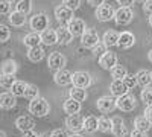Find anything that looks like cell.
Here are the masks:
<instances>
[{
    "mask_svg": "<svg viewBox=\"0 0 152 137\" xmlns=\"http://www.w3.org/2000/svg\"><path fill=\"white\" fill-rule=\"evenodd\" d=\"M96 18L99 21H110L113 20L114 17H116V11H114V8L108 3H104L102 6L96 8Z\"/></svg>",
    "mask_w": 152,
    "mask_h": 137,
    "instance_id": "52a82bcc",
    "label": "cell"
},
{
    "mask_svg": "<svg viewBox=\"0 0 152 137\" xmlns=\"http://www.w3.org/2000/svg\"><path fill=\"white\" fill-rule=\"evenodd\" d=\"M151 75H152V72H151Z\"/></svg>",
    "mask_w": 152,
    "mask_h": 137,
    "instance_id": "680465c9",
    "label": "cell"
},
{
    "mask_svg": "<svg viewBox=\"0 0 152 137\" xmlns=\"http://www.w3.org/2000/svg\"><path fill=\"white\" fill-rule=\"evenodd\" d=\"M135 43V35L129 31H123L120 32V37H119V46L122 49H129L132 47Z\"/></svg>",
    "mask_w": 152,
    "mask_h": 137,
    "instance_id": "e0dca14e",
    "label": "cell"
},
{
    "mask_svg": "<svg viewBox=\"0 0 152 137\" xmlns=\"http://www.w3.org/2000/svg\"><path fill=\"white\" fill-rule=\"evenodd\" d=\"M66 63H67V59H66V56L62 55L61 52H52V53L49 55V58H47L49 69L50 70H55V72L62 70V69H64V66H66Z\"/></svg>",
    "mask_w": 152,
    "mask_h": 137,
    "instance_id": "3957f363",
    "label": "cell"
},
{
    "mask_svg": "<svg viewBox=\"0 0 152 137\" xmlns=\"http://www.w3.org/2000/svg\"><path fill=\"white\" fill-rule=\"evenodd\" d=\"M81 41H82V46H84V47L94 49V47L100 43V38H99V34H97L94 29H87V31L84 32V35L81 37Z\"/></svg>",
    "mask_w": 152,
    "mask_h": 137,
    "instance_id": "8992f818",
    "label": "cell"
},
{
    "mask_svg": "<svg viewBox=\"0 0 152 137\" xmlns=\"http://www.w3.org/2000/svg\"><path fill=\"white\" fill-rule=\"evenodd\" d=\"M11 38V29L6 24H0V43H6Z\"/></svg>",
    "mask_w": 152,
    "mask_h": 137,
    "instance_id": "f35d334b",
    "label": "cell"
},
{
    "mask_svg": "<svg viewBox=\"0 0 152 137\" xmlns=\"http://www.w3.org/2000/svg\"><path fill=\"white\" fill-rule=\"evenodd\" d=\"M67 29L72 32L73 37H82L84 32L87 31V28H85V21L81 20V18H73V20L67 24Z\"/></svg>",
    "mask_w": 152,
    "mask_h": 137,
    "instance_id": "4fadbf2b",
    "label": "cell"
},
{
    "mask_svg": "<svg viewBox=\"0 0 152 137\" xmlns=\"http://www.w3.org/2000/svg\"><path fill=\"white\" fill-rule=\"evenodd\" d=\"M142 101L145 102L146 107H152V87H145V89L142 90Z\"/></svg>",
    "mask_w": 152,
    "mask_h": 137,
    "instance_id": "8d00e7d4",
    "label": "cell"
},
{
    "mask_svg": "<svg viewBox=\"0 0 152 137\" xmlns=\"http://www.w3.org/2000/svg\"><path fill=\"white\" fill-rule=\"evenodd\" d=\"M18 70V64L14 59H6L2 64V75H15Z\"/></svg>",
    "mask_w": 152,
    "mask_h": 137,
    "instance_id": "83f0119b",
    "label": "cell"
},
{
    "mask_svg": "<svg viewBox=\"0 0 152 137\" xmlns=\"http://www.w3.org/2000/svg\"><path fill=\"white\" fill-rule=\"evenodd\" d=\"M120 5V8H131V5L134 3V0H116Z\"/></svg>",
    "mask_w": 152,
    "mask_h": 137,
    "instance_id": "f6af8a7d",
    "label": "cell"
},
{
    "mask_svg": "<svg viewBox=\"0 0 152 137\" xmlns=\"http://www.w3.org/2000/svg\"><path fill=\"white\" fill-rule=\"evenodd\" d=\"M46 52H44V49L41 46H38V47H32L28 51V58L29 61H32V63H40V61L44 58Z\"/></svg>",
    "mask_w": 152,
    "mask_h": 137,
    "instance_id": "484cf974",
    "label": "cell"
},
{
    "mask_svg": "<svg viewBox=\"0 0 152 137\" xmlns=\"http://www.w3.org/2000/svg\"><path fill=\"white\" fill-rule=\"evenodd\" d=\"M41 41L46 46H53L58 43V34L55 29H46L44 32H41Z\"/></svg>",
    "mask_w": 152,
    "mask_h": 137,
    "instance_id": "603a6c76",
    "label": "cell"
},
{
    "mask_svg": "<svg viewBox=\"0 0 152 137\" xmlns=\"http://www.w3.org/2000/svg\"><path fill=\"white\" fill-rule=\"evenodd\" d=\"M134 18V12L131 8H119L116 11V17H114V21L120 26H125V24H129Z\"/></svg>",
    "mask_w": 152,
    "mask_h": 137,
    "instance_id": "30bf717a",
    "label": "cell"
},
{
    "mask_svg": "<svg viewBox=\"0 0 152 137\" xmlns=\"http://www.w3.org/2000/svg\"><path fill=\"white\" fill-rule=\"evenodd\" d=\"M40 137H52V136H50V134H49V133H44V134H41V136H40Z\"/></svg>",
    "mask_w": 152,
    "mask_h": 137,
    "instance_id": "f5cc1de1",
    "label": "cell"
},
{
    "mask_svg": "<svg viewBox=\"0 0 152 137\" xmlns=\"http://www.w3.org/2000/svg\"><path fill=\"white\" fill-rule=\"evenodd\" d=\"M29 111H31V114H34L37 117H44L49 114L50 105L44 97H37L29 102Z\"/></svg>",
    "mask_w": 152,
    "mask_h": 137,
    "instance_id": "6da1fadb",
    "label": "cell"
},
{
    "mask_svg": "<svg viewBox=\"0 0 152 137\" xmlns=\"http://www.w3.org/2000/svg\"><path fill=\"white\" fill-rule=\"evenodd\" d=\"M40 43H43V41H41V34H38V32H29V34L24 35V38H23V44L28 46L29 49L38 47Z\"/></svg>",
    "mask_w": 152,
    "mask_h": 137,
    "instance_id": "d6986e66",
    "label": "cell"
},
{
    "mask_svg": "<svg viewBox=\"0 0 152 137\" xmlns=\"http://www.w3.org/2000/svg\"><path fill=\"white\" fill-rule=\"evenodd\" d=\"M116 137H125L128 134V130L125 127V122L120 117H114L113 119V131H111Z\"/></svg>",
    "mask_w": 152,
    "mask_h": 137,
    "instance_id": "7402d4cb",
    "label": "cell"
},
{
    "mask_svg": "<svg viewBox=\"0 0 152 137\" xmlns=\"http://www.w3.org/2000/svg\"><path fill=\"white\" fill-rule=\"evenodd\" d=\"M24 97H28L29 101H34V99L40 97V92H38L37 85H34V84H29V87H28V92H26V95H24Z\"/></svg>",
    "mask_w": 152,
    "mask_h": 137,
    "instance_id": "74e56055",
    "label": "cell"
},
{
    "mask_svg": "<svg viewBox=\"0 0 152 137\" xmlns=\"http://www.w3.org/2000/svg\"><path fill=\"white\" fill-rule=\"evenodd\" d=\"M28 87H29L28 82H24V81H17L14 85H12L11 93L14 95V96H24V95H26V92H28Z\"/></svg>",
    "mask_w": 152,
    "mask_h": 137,
    "instance_id": "4dcf8cb0",
    "label": "cell"
},
{
    "mask_svg": "<svg viewBox=\"0 0 152 137\" xmlns=\"http://www.w3.org/2000/svg\"><path fill=\"white\" fill-rule=\"evenodd\" d=\"M0 14L2 15L11 14V2L9 0H0Z\"/></svg>",
    "mask_w": 152,
    "mask_h": 137,
    "instance_id": "ab89813d",
    "label": "cell"
},
{
    "mask_svg": "<svg viewBox=\"0 0 152 137\" xmlns=\"http://www.w3.org/2000/svg\"><path fill=\"white\" fill-rule=\"evenodd\" d=\"M134 130H138V131H143V133H148L152 127V123L145 117V116H140V117H135L134 120Z\"/></svg>",
    "mask_w": 152,
    "mask_h": 137,
    "instance_id": "f546056e",
    "label": "cell"
},
{
    "mask_svg": "<svg viewBox=\"0 0 152 137\" xmlns=\"http://www.w3.org/2000/svg\"><path fill=\"white\" fill-rule=\"evenodd\" d=\"M104 47H105V46H100V44H97V46L93 49V52H94L96 55H97V53H102V55H104V53H105V52H104Z\"/></svg>",
    "mask_w": 152,
    "mask_h": 137,
    "instance_id": "681fc988",
    "label": "cell"
},
{
    "mask_svg": "<svg viewBox=\"0 0 152 137\" xmlns=\"http://www.w3.org/2000/svg\"><path fill=\"white\" fill-rule=\"evenodd\" d=\"M99 66L102 67L104 70H113L114 67L117 66V55L114 52L107 51L104 55H100L99 58Z\"/></svg>",
    "mask_w": 152,
    "mask_h": 137,
    "instance_id": "8fae6325",
    "label": "cell"
},
{
    "mask_svg": "<svg viewBox=\"0 0 152 137\" xmlns=\"http://www.w3.org/2000/svg\"><path fill=\"white\" fill-rule=\"evenodd\" d=\"M87 90L85 89H79V87H73V89L70 90V97L75 99V101L78 102H84L87 99Z\"/></svg>",
    "mask_w": 152,
    "mask_h": 137,
    "instance_id": "1f68e13d",
    "label": "cell"
},
{
    "mask_svg": "<svg viewBox=\"0 0 152 137\" xmlns=\"http://www.w3.org/2000/svg\"><path fill=\"white\" fill-rule=\"evenodd\" d=\"M70 137H82V136H81V134H79V133H78V134H72V136H70Z\"/></svg>",
    "mask_w": 152,
    "mask_h": 137,
    "instance_id": "db71d44e",
    "label": "cell"
},
{
    "mask_svg": "<svg viewBox=\"0 0 152 137\" xmlns=\"http://www.w3.org/2000/svg\"><path fill=\"white\" fill-rule=\"evenodd\" d=\"M148 58H149V61L152 63V49H151V51H149V53H148Z\"/></svg>",
    "mask_w": 152,
    "mask_h": 137,
    "instance_id": "816d5d0a",
    "label": "cell"
},
{
    "mask_svg": "<svg viewBox=\"0 0 152 137\" xmlns=\"http://www.w3.org/2000/svg\"><path fill=\"white\" fill-rule=\"evenodd\" d=\"M15 127H17V130H20L21 133H28V131H32V130H34L35 122H34V119L29 117V116H20V117H17V120H15Z\"/></svg>",
    "mask_w": 152,
    "mask_h": 137,
    "instance_id": "9a60e30c",
    "label": "cell"
},
{
    "mask_svg": "<svg viewBox=\"0 0 152 137\" xmlns=\"http://www.w3.org/2000/svg\"><path fill=\"white\" fill-rule=\"evenodd\" d=\"M99 131L100 133H110V131H113V119H108L105 116L99 117Z\"/></svg>",
    "mask_w": 152,
    "mask_h": 137,
    "instance_id": "836d02e7",
    "label": "cell"
},
{
    "mask_svg": "<svg viewBox=\"0 0 152 137\" xmlns=\"http://www.w3.org/2000/svg\"><path fill=\"white\" fill-rule=\"evenodd\" d=\"M119 37L120 34H117L116 31H107L104 34L102 43L105 47H113V46H119Z\"/></svg>",
    "mask_w": 152,
    "mask_h": 137,
    "instance_id": "cb8c5ba5",
    "label": "cell"
},
{
    "mask_svg": "<svg viewBox=\"0 0 152 137\" xmlns=\"http://www.w3.org/2000/svg\"><path fill=\"white\" fill-rule=\"evenodd\" d=\"M149 24H151V28H152V15L149 17Z\"/></svg>",
    "mask_w": 152,
    "mask_h": 137,
    "instance_id": "6f0895ef",
    "label": "cell"
},
{
    "mask_svg": "<svg viewBox=\"0 0 152 137\" xmlns=\"http://www.w3.org/2000/svg\"><path fill=\"white\" fill-rule=\"evenodd\" d=\"M123 82L126 84V87H128L129 90H131V89H134V87L138 84V82H137V76H135V75H129V73L126 75V78L123 79Z\"/></svg>",
    "mask_w": 152,
    "mask_h": 137,
    "instance_id": "60d3db41",
    "label": "cell"
},
{
    "mask_svg": "<svg viewBox=\"0 0 152 137\" xmlns=\"http://www.w3.org/2000/svg\"><path fill=\"white\" fill-rule=\"evenodd\" d=\"M15 82L17 81H15L14 75H2V76H0V85H2L5 90H11L12 85H14Z\"/></svg>",
    "mask_w": 152,
    "mask_h": 137,
    "instance_id": "d6a6232c",
    "label": "cell"
},
{
    "mask_svg": "<svg viewBox=\"0 0 152 137\" xmlns=\"http://www.w3.org/2000/svg\"><path fill=\"white\" fill-rule=\"evenodd\" d=\"M110 90L114 96H123V95H128L129 89L126 87V84L123 82V79H113V82L110 84Z\"/></svg>",
    "mask_w": 152,
    "mask_h": 137,
    "instance_id": "2e32d148",
    "label": "cell"
},
{
    "mask_svg": "<svg viewBox=\"0 0 152 137\" xmlns=\"http://www.w3.org/2000/svg\"><path fill=\"white\" fill-rule=\"evenodd\" d=\"M15 104H17V96H14L12 93H2L0 95V107L3 110L14 108Z\"/></svg>",
    "mask_w": 152,
    "mask_h": 137,
    "instance_id": "ffe728a7",
    "label": "cell"
},
{
    "mask_svg": "<svg viewBox=\"0 0 152 137\" xmlns=\"http://www.w3.org/2000/svg\"><path fill=\"white\" fill-rule=\"evenodd\" d=\"M49 24H50V20L44 12H38V14H35L29 20V26H31L32 32H38V34H41L46 29H49Z\"/></svg>",
    "mask_w": 152,
    "mask_h": 137,
    "instance_id": "7a4b0ae2",
    "label": "cell"
},
{
    "mask_svg": "<svg viewBox=\"0 0 152 137\" xmlns=\"http://www.w3.org/2000/svg\"><path fill=\"white\" fill-rule=\"evenodd\" d=\"M131 137H148V133H143V131L134 130V131L131 133Z\"/></svg>",
    "mask_w": 152,
    "mask_h": 137,
    "instance_id": "c3c4849f",
    "label": "cell"
},
{
    "mask_svg": "<svg viewBox=\"0 0 152 137\" xmlns=\"http://www.w3.org/2000/svg\"><path fill=\"white\" fill-rule=\"evenodd\" d=\"M73 85L79 87V89H87V87L91 85V75L88 72L79 70L73 73Z\"/></svg>",
    "mask_w": 152,
    "mask_h": 137,
    "instance_id": "ba28073f",
    "label": "cell"
},
{
    "mask_svg": "<svg viewBox=\"0 0 152 137\" xmlns=\"http://www.w3.org/2000/svg\"><path fill=\"white\" fill-rule=\"evenodd\" d=\"M50 136H52V137H70V136L67 134V131H66V130H61V128L53 130L52 133H50Z\"/></svg>",
    "mask_w": 152,
    "mask_h": 137,
    "instance_id": "7bdbcfd3",
    "label": "cell"
},
{
    "mask_svg": "<svg viewBox=\"0 0 152 137\" xmlns=\"http://www.w3.org/2000/svg\"><path fill=\"white\" fill-rule=\"evenodd\" d=\"M17 11L21 12V14H24V15L31 14V11H32V0H18Z\"/></svg>",
    "mask_w": 152,
    "mask_h": 137,
    "instance_id": "e575fe53",
    "label": "cell"
},
{
    "mask_svg": "<svg viewBox=\"0 0 152 137\" xmlns=\"http://www.w3.org/2000/svg\"><path fill=\"white\" fill-rule=\"evenodd\" d=\"M62 108H64V111L67 114L73 116V114H78L79 111H81V102L78 101H75V99L69 97L67 101H64V105H62Z\"/></svg>",
    "mask_w": 152,
    "mask_h": 137,
    "instance_id": "d4e9b609",
    "label": "cell"
},
{
    "mask_svg": "<svg viewBox=\"0 0 152 137\" xmlns=\"http://www.w3.org/2000/svg\"><path fill=\"white\" fill-rule=\"evenodd\" d=\"M0 137H6V133H5V131H2V133H0Z\"/></svg>",
    "mask_w": 152,
    "mask_h": 137,
    "instance_id": "9f6ffc18",
    "label": "cell"
},
{
    "mask_svg": "<svg viewBox=\"0 0 152 137\" xmlns=\"http://www.w3.org/2000/svg\"><path fill=\"white\" fill-rule=\"evenodd\" d=\"M23 137H40V136H38L37 134V131H28V133H23Z\"/></svg>",
    "mask_w": 152,
    "mask_h": 137,
    "instance_id": "f907efd6",
    "label": "cell"
},
{
    "mask_svg": "<svg viewBox=\"0 0 152 137\" xmlns=\"http://www.w3.org/2000/svg\"><path fill=\"white\" fill-rule=\"evenodd\" d=\"M84 130L88 131V133L99 131V119L94 117V116H88V117H85V120H84Z\"/></svg>",
    "mask_w": 152,
    "mask_h": 137,
    "instance_id": "f1b7e54d",
    "label": "cell"
},
{
    "mask_svg": "<svg viewBox=\"0 0 152 137\" xmlns=\"http://www.w3.org/2000/svg\"><path fill=\"white\" fill-rule=\"evenodd\" d=\"M96 107H97V110L100 111V113L107 114V113H111V111H114L117 108V101L113 99L111 96H102L100 99H97Z\"/></svg>",
    "mask_w": 152,
    "mask_h": 137,
    "instance_id": "277c9868",
    "label": "cell"
},
{
    "mask_svg": "<svg viewBox=\"0 0 152 137\" xmlns=\"http://www.w3.org/2000/svg\"><path fill=\"white\" fill-rule=\"evenodd\" d=\"M56 34H58V43L62 44V46L70 44L72 40H73V35H72V32L67 29V26H59V28L56 29Z\"/></svg>",
    "mask_w": 152,
    "mask_h": 137,
    "instance_id": "44dd1931",
    "label": "cell"
},
{
    "mask_svg": "<svg viewBox=\"0 0 152 137\" xmlns=\"http://www.w3.org/2000/svg\"><path fill=\"white\" fill-rule=\"evenodd\" d=\"M117 101V108L120 111H125V113H129V111H132L135 107H137V101H135V97L131 96L129 93L128 95H123L120 97L116 99Z\"/></svg>",
    "mask_w": 152,
    "mask_h": 137,
    "instance_id": "5b68a950",
    "label": "cell"
},
{
    "mask_svg": "<svg viewBox=\"0 0 152 137\" xmlns=\"http://www.w3.org/2000/svg\"><path fill=\"white\" fill-rule=\"evenodd\" d=\"M8 21H9L11 26L21 28V26H24V23H26V15L21 14V12H18V11H12L11 14L8 15Z\"/></svg>",
    "mask_w": 152,
    "mask_h": 137,
    "instance_id": "ac0fdd59",
    "label": "cell"
},
{
    "mask_svg": "<svg viewBox=\"0 0 152 137\" xmlns=\"http://www.w3.org/2000/svg\"><path fill=\"white\" fill-rule=\"evenodd\" d=\"M145 117L152 123V107H146V110H145Z\"/></svg>",
    "mask_w": 152,
    "mask_h": 137,
    "instance_id": "7dc6e473",
    "label": "cell"
},
{
    "mask_svg": "<svg viewBox=\"0 0 152 137\" xmlns=\"http://www.w3.org/2000/svg\"><path fill=\"white\" fill-rule=\"evenodd\" d=\"M55 82L59 85V87H66V85H70L73 82V75L66 70V69H62V70H58L55 72V76H53Z\"/></svg>",
    "mask_w": 152,
    "mask_h": 137,
    "instance_id": "5bb4252c",
    "label": "cell"
},
{
    "mask_svg": "<svg viewBox=\"0 0 152 137\" xmlns=\"http://www.w3.org/2000/svg\"><path fill=\"white\" fill-rule=\"evenodd\" d=\"M135 76H137V82H138V85H142V87H149V84L152 82V75H151V72H148V70H138L137 73H135Z\"/></svg>",
    "mask_w": 152,
    "mask_h": 137,
    "instance_id": "4316f807",
    "label": "cell"
},
{
    "mask_svg": "<svg viewBox=\"0 0 152 137\" xmlns=\"http://www.w3.org/2000/svg\"><path fill=\"white\" fill-rule=\"evenodd\" d=\"M88 5L90 6H94V8H99V6H102L105 3V0H87Z\"/></svg>",
    "mask_w": 152,
    "mask_h": 137,
    "instance_id": "bcb514c9",
    "label": "cell"
},
{
    "mask_svg": "<svg viewBox=\"0 0 152 137\" xmlns=\"http://www.w3.org/2000/svg\"><path fill=\"white\" fill-rule=\"evenodd\" d=\"M134 2H137V3H145L146 0H134Z\"/></svg>",
    "mask_w": 152,
    "mask_h": 137,
    "instance_id": "11a10c76",
    "label": "cell"
},
{
    "mask_svg": "<svg viewBox=\"0 0 152 137\" xmlns=\"http://www.w3.org/2000/svg\"><path fill=\"white\" fill-rule=\"evenodd\" d=\"M62 5L70 8L72 11H75L81 6V0H62Z\"/></svg>",
    "mask_w": 152,
    "mask_h": 137,
    "instance_id": "b9f144b4",
    "label": "cell"
},
{
    "mask_svg": "<svg viewBox=\"0 0 152 137\" xmlns=\"http://www.w3.org/2000/svg\"><path fill=\"white\" fill-rule=\"evenodd\" d=\"M55 17H56V20L62 24V23H70L75 17H73V11L70 9V8H67V6H64V5H59V6H56L55 8Z\"/></svg>",
    "mask_w": 152,
    "mask_h": 137,
    "instance_id": "7c38bea8",
    "label": "cell"
},
{
    "mask_svg": "<svg viewBox=\"0 0 152 137\" xmlns=\"http://www.w3.org/2000/svg\"><path fill=\"white\" fill-rule=\"evenodd\" d=\"M84 117L79 116V114H73V116H69L66 119V128L69 131H72L73 134H78L81 130H84Z\"/></svg>",
    "mask_w": 152,
    "mask_h": 137,
    "instance_id": "9c48e42d",
    "label": "cell"
},
{
    "mask_svg": "<svg viewBox=\"0 0 152 137\" xmlns=\"http://www.w3.org/2000/svg\"><path fill=\"white\" fill-rule=\"evenodd\" d=\"M143 12L148 14L149 17L152 15V0H146V2L143 3Z\"/></svg>",
    "mask_w": 152,
    "mask_h": 137,
    "instance_id": "ee69618b",
    "label": "cell"
},
{
    "mask_svg": "<svg viewBox=\"0 0 152 137\" xmlns=\"http://www.w3.org/2000/svg\"><path fill=\"white\" fill-rule=\"evenodd\" d=\"M126 75H128V70H126L125 66H120V64H117L116 67L111 70V76L114 79H125Z\"/></svg>",
    "mask_w": 152,
    "mask_h": 137,
    "instance_id": "d590c367",
    "label": "cell"
}]
</instances>
